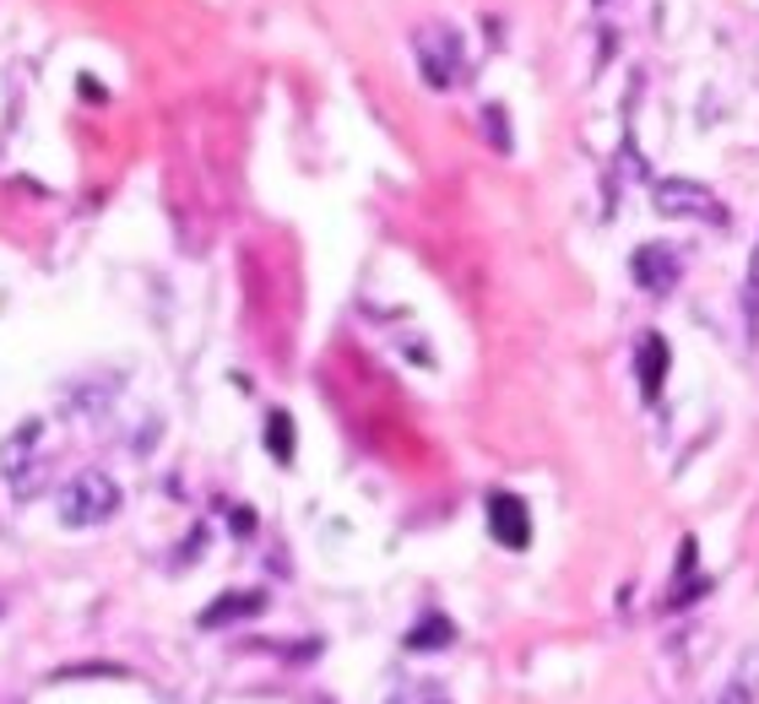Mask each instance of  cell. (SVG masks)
<instances>
[{"mask_svg": "<svg viewBox=\"0 0 759 704\" xmlns=\"http://www.w3.org/2000/svg\"><path fill=\"white\" fill-rule=\"evenodd\" d=\"M413 55H418V71H424L429 87L446 93L455 82H466V38L451 22H424L413 33Z\"/></svg>", "mask_w": 759, "mask_h": 704, "instance_id": "1", "label": "cell"}, {"mask_svg": "<svg viewBox=\"0 0 759 704\" xmlns=\"http://www.w3.org/2000/svg\"><path fill=\"white\" fill-rule=\"evenodd\" d=\"M667 363H673L667 342H662L656 331L640 336V347H635V374H640V396H645V402L662 396V385H667Z\"/></svg>", "mask_w": 759, "mask_h": 704, "instance_id": "6", "label": "cell"}, {"mask_svg": "<svg viewBox=\"0 0 759 704\" xmlns=\"http://www.w3.org/2000/svg\"><path fill=\"white\" fill-rule=\"evenodd\" d=\"M256 612H266V596H261V590H223L195 623H201V629H228V623H245V618H256Z\"/></svg>", "mask_w": 759, "mask_h": 704, "instance_id": "7", "label": "cell"}, {"mask_svg": "<svg viewBox=\"0 0 759 704\" xmlns=\"http://www.w3.org/2000/svg\"><path fill=\"white\" fill-rule=\"evenodd\" d=\"M446 645H455V623L446 612H424L407 629V651H446Z\"/></svg>", "mask_w": 759, "mask_h": 704, "instance_id": "8", "label": "cell"}, {"mask_svg": "<svg viewBox=\"0 0 759 704\" xmlns=\"http://www.w3.org/2000/svg\"><path fill=\"white\" fill-rule=\"evenodd\" d=\"M759 700V651H749L744 661H738V672L722 683V694L711 704H755Z\"/></svg>", "mask_w": 759, "mask_h": 704, "instance_id": "9", "label": "cell"}, {"mask_svg": "<svg viewBox=\"0 0 759 704\" xmlns=\"http://www.w3.org/2000/svg\"><path fill=\"white\" fill-rule=\"evenodd\" d=\"M294 444H299V433H294V418L288 413H266V450H272V461H294Z\"/></svg>", "mask_w": 759, "mask_h": 704, "instance_id": "10", "label": "cell"}, {"mask_svg": "<svg viewBox=\"0 0 759 704\" xmlns=\"http://www.w3.org/2000/svg\"><path fill=\"white\" fill-rule=\"evenodd\" d=\"M234 532H256V515L250 510H234Z\"/></svg>", "mask_w": 759, "mask_h": 704, "instance_id": "13", "label": "cell"}, {"mask_svg": "<svg viewBox=\"0 0 759 704\" xmlns=\"http://www.w3.org/2000/svg\"><path fill=\"white\" fill-rule=\"evenodd\" d=\"M651 206L662 217H684V223H727V206L700 179H656L651 184Z\"/></svg>", "mask_w": 759, "mask_h": 704, "instance_id": "3", "label": "cell"}, {"mask_svg": "<svg viewBox=\"0 0 759 704\" xmlns=\"http://www.w3.org/2000/svg\"><path fill=\"white\" fill-rule=\"evenodd\" d=\"M120 504H126V493L109 472H76L60 488V521L66 526H104L120 515Z\"/></svg>", "mask_w": 759, "mask_h": 704, "instance_id": "2", "label": "cell"}, {"mask_svg": "<svg viewBox=\"0 0 759 704\" xmlns=\"http://www.w3.org/2000/svg\"><path fill=\"white\" fill-rule=\"evenodd\" d=\"M483 120H488V141H494L499 152H510V120L499 115V104H488V109H483Z\"/></svg>", "mask_w": 759, "mask_h": 704, "instance_id": "11", "label": "cell"}, {"mask_svg": "<svg viewBox=\"0 0 759 704\" xmlns=\"http://www.w3.org/2000/svg\"><path fill=\"white\" fill-rule=\"evenodd\" d=\"M488 532H494L499 548L526 553V548H532V515H526V499L494 488V493H488Z\"/></svg>", "mask_w": 759, "mask_h": 704, "instance_id": "4", "label": "cell"}, {"mask_svg": "<svg viewBox=\"0 0 759 704\" xmlns=\"http://www.w3.org/2000/svg\"><path fill=\"white\" fill-rule=\"evenodd\" d=\"M629 277H635V287H645L651 298H662V293H673V282H678V255H673L667 244H640V250L629 255Z\"/></svg>", "mask_w": 759, "mask_h": 704, "instance_id": "5", "label": "cell"}, {"mask_svg": "<svg viewBox=\"0 0 759 704\" xmlns=\"http://www.w3.org/2000/svg\"><path fill=\"white\" fill-rule=\"evenodd\" d=\"M744 309H749V325L759 320V244L755 255H749V287H744Z\"/></svg>", "mask_w": 759, "mask_h": 704, "instance_id": "12", "label": "cell"}]
</instances>
